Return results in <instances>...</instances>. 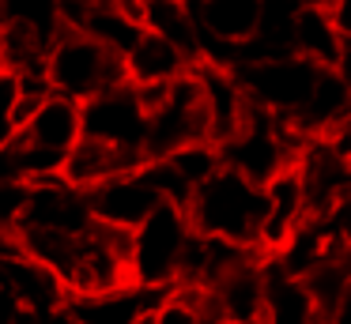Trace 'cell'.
Wrapping results in <instances>:
<instances>
[{
	"mask_svg": "<svg viewBox=\"0 0 351 324\" xmlns=\"http://www.w3.org/2000/svg\"><path fill=\"white\" fill-rule=\"evenodd\" d=\"M0 185H27V173H23V162H19L16 143L0 147Z\"/></svg>",
	"mask_w": 351,
	"mask_h": 324,
	"instance_id": "obj_25",
	"label": "cell"
},
{
	"mask_svg": "<svg viewBox=\"0 0 351 324\" xmlns=\"http://www.w3.org/2000/svg\"><path fill=\"white\" fill-rule=\"evenodd\" d=\"M328 15H332V23L340 27L343 42H351V0H325Z\"/></svg>",
	"mask_w": 351,
	"mask_h": 324,
	"instance_id": "obj_27",
	"label": "cell"
},
{
	"mask_svg": "<svg viewBox=\"0 0 351 324\" xmlns=\"http://www.w3.org/2000/svg\"><path fill=\"white\" fill-rule=\"evenodd\" d=\"M147 121H152L147 95L129 79L84 102V136L114 143L140 158H147Z\"/></svg>",
	"mask_w": 351,
	"mask_h": 324,
	"instance_id": "obj_8",
	"label": "cell"
},
{
	"mask_svg": "<svg viewBox=\"0 0 351 324\" xmlns=\"http://www.w3.org/2000/svg\"><path fill=\"white\" fill-rule=\"evenodd\" d=\"M348 121H351V83L340 75L336 64H325L310 102L302 105V113L291 125L313 140V136H336Z\"/></svg>",
	"mask_w": 351,
	"mask_h": 324,
	"instance_id": "obj_14",
	"label": "cell"
},
{
	"mask_svg": "<svg viewBox=\"0 0 351 324\" xmlns=\"http://www.w3.org/2000/svg\"><path fill=\"white\" fill-rule=\"evenodd\" d=\"M295 53L317 60V64H336L343 53V34L332 23L325 0H306L295 15Z\"/></svg>",
	"mask_w": 351,
	"mask_h": 324,
	"instance_id": "obj_19",
	"label": "cell"
},
{
	"mask_svg": "<svg viewBox=\"0 0 351 324\" xmlns=\"http://www.w3.org/2000/svg\"><path fill=\"white\" fill-rule=\"evenodd\" d=\"M99 223L91 208V192L76 188L64 177L31 181L27 185V203L16 230H53V234H87Z\"/></svg>",
	"mask_w": 351,
	"mask_h": 324,
	"instance_id": "obj_9",
	"label": "cell"
},
{
	"mask_svg": "<svg viewBox=\"0 0 351 324\" xmlns=\"http://www.w3.org/2000/svg\"><path fill=\"white\" fill-rule=\"evenodd\" d=\"M136 324H155V321H152V313H147V316H140V321H136Z\"/></svg>",
	"mask_w": 351,
	"mask_h": 324,
	"instance_id": "obj_30",
	"label": "cell"
},
{
	"mask_svg": "<svg viewBox=\"0 0 351 324\" xmlns=\"http://www.w3.org/2000/svg\"><path fill=\"white\" fill-rule=\"evenodd\" d=\"M84 140V102L69 95H49L27 113L23 132L16 140L19 162H23L27 185L31 181H49L61 177L72 147Z\"/></svg>",
	"mask_w": 351,
	"mask_h": 324,
	"instance_id": "obj_2",
	"label": "cell"
},
{
	"mask_svg": "<svg viewBox=\"0 0 351 324\" xmlns=\"http://www.w3.org/2000/svg\"><path fill=\"white\" fill-rule=\"evenodd\" d=\"M144 95H147V105H152V121H147V162L174 155V151L189 147L197 140H212L204 83H200L197 68L185 72L182 79H174L170 87H155V90H144Z\"/></svg>",
	"mask_w": 351,
	"mask_h": 324,
	"instance_id": "obj_4",
	"label": "cell"
},
{
	"mask_svg": "<svg viewBox=\"0 0 351 324\" xmlns=\"http://www.w3.org/2000/svg\"><path fill=\"white\" fill-rule=\"evenodd\" d=\"M155 324H204V306H200L197 286H174L159 298V306L152 309Z\"/></svg>",
	"mask_w": 351,
	"mask_h": 324,
	"instance_id": "obj_23",
	"label": "cell"
},
{
	"mask_svg": "<svg viewBox=\"0 0 351 324\" xmlns=\"http://www.w3.org/2000/svg\"><path fill=\"white\" fill-rule=\"evenodd\" d=\"M80 27H84L87 34H95L102 45H110L114 53H121V57H129V49L140 42V34H144V23H136L129 12H121L117 4L91 12Z\"/></svg>",
	"mask_w": 351,
	"mask_h": 324,
	"instance_id": "obj_21",
	"label": "cell"
},
{
	"mask_svg": "<svg viewBox=\"0 0 351 324\" xmlns=\"http://www.w3.org/2000/svg\"><path fill=\"white\" fill-rule=\"evenodd\" d=\"M189 219L200 234L223 238L234 245L261 249L265 230V185L245 177L234 166H223L219 173L204 181L189 200Z\"/></svg>",
	"mask_w": 351,
	"mask_h": 324,
	"instance_id": "obj_1",
	"label": "cell"
},
{
	"mask_svg": "<svg viewBox=\"0 0 351 324\" xmlns=\"http://www.w3.org/2000/svg\"><path fill=\"white\" fill-rule=\"evenodd\" d=\"M27 121V95H23V79L16 68L0 64V147L19 140Z\"/></svg>",
	"mask_w": 351,
	"mask_h": 324,
	"instance_id": "obj_22",
	"label": "cell"
},
{
	"mask_svg": "<svg viewBox=\"0 0 351 324\" xmlns=\"http://www.w3.org/2000/svg\"><path fill=\"white\" fill-rule=\"evenodd\" d=\"M8 30H12V23H8V8H4V0H0V53H4V42H8Z\"/></svg>",
	"mask_w": 351,
	"mask_h": 324,
	"instance_id": "obj_29",
	"label": "cell"
},
{
	"mask_svg": "<svg viewBox=\"0 0 351 324\" xmlns=\"http://www.w3.org/2000/svg\"><path fill=\"white\" fill-rule=\"evenodd\" d=\"M61 4H64V15H69V27H80L91 12L110 8V4H117V0H61Z\"/></svg>",
	"mask_w": 351,
	"mask_h": 324,
	"instance_id": "obj_26",
	"label": "cell"
},
{
	"mask_svg": "<svg viewBox=\"0 0 351 324\" xmlns=\"http://www.w3.org/2000/svg\"><path fill=\"white\" fill-rule=\"evenodd\" d=\"M162 203H167V196H162V188L155 185L147 162L91 188L95 219L106 223V226H117V230H136V226L147 223Z\"/></svg>",
	"mask_w": 351,
	"mask_h": 324,
	"instance_id": "obj_11",
	"label": "cell"
},
{
	"mask_svg": "<svg viewBox=\"0 0 351 324\" xmlns=\"http://www.w3.org/2000/svg\"><path fill=\"white\" fill-rule=\"evenodd\" d=\"M268 0H200V30H204V53L200 60L212 64H238V53L253 42L261 30Z\"/></svg>",
	"mask_w": 351,
	"mask_h": 324,
	"instance_id": "obj_10",
	"label": "cell"
},
{
	"mask_svg": "<svg viewBox=\"0 0 351 324\" xmlns=\"http://www.w3.org/2000/svg\"><path fill=\"white\" fill-rule=\"evenodd\" d=\"M200 0H144V30L162 34L167 42L182 45L193 60L200 64V53H204V30H200Z\"/></svg>",
	"mask_w": 351,
	"mask_h": 324,
	"instance_id": "obj_18",
	"label": "cell"
},
{
	"mask_svg": "<svg viewBox=\"0 0 351 324\" xmlns=\"http://www.w3.org/2000/svg\"><path fill=\"white\" fill-rule=\"evenodd\" d=\"M193 238H197V226L189 219V208L162 203L147 223L132 230V279L152 290H174L182 283Z\"/></svg>",
	"mask_w": 351,
	"mask_h": 324,
	"instance_id": "obj_3",
	"label": "cell"
},
{
	"mask_svg": "<svg viewBox=\"0 0 351 324\" xmlns=\"http://www.w3.org/2000/svg\"><path fill=\"white\" fill-rule=\"evenodd\" d=\"M129 283H136L132 279V230L95 223L80 238L72 264L64 271L69 294H102Z\"/></svg>",
	"mask_w": 351,
	"mask_h": 324,
	"instance_id": "obj_7",
	"label": "cell"
},
{
	"mask_svg": "<svg viewBox=\"0 0 351 324\" xmlns=\"http://www.w3.org/2000/svg\"><path fill=\"white\" fill-rule=\"evenodd\" d=\"M46 68H49V83H53L57 95H69L76 102H87V98H95L102 90L129 79L121 53L102 45L84 27H69L49 45Z\"/></svg>",
	"mask_w": 351,
	"mask_h": 324,
	"instance_id": "obj_5",
	"label": "cell"
},
{
	"mask_svg": "<svg viewBox=\"0 0 351 324\" xmlns=\"http://www.w3.org/2000/svg\"><path fill=\"white\" fill-rule=\"evenodd\" d=\"M317 60L302 57V53H287V57H272V60H250L238 64V79H242L250 102H257L261 110L276 113L283 121H295L302 113V105L310 102L313 87L321 75Z\"/></svg>",
	"mask_w": 351,
	"mask_h": 324,
	"instance_id": "obj_6",
	"label": "cell"
},
{
	"mask_svg": "<svg viewBox=\"0 0 351 324\" xmlns=\"http://www.w3.org/2000/svg\"><path fill=\"white\" fill-rule=\"evenodd\" d=\"M193 68H197V60H193L182 45L167 42L162 34H152V30H144L140 42L132 45L129 57H125L129 83H136V87H144V90L170 87V83L182 79L185 72H193Z\"/></svg>",
	"mask_w": 351,
	"mask_h": 324,
	"instance_id": "obj_13",
	"label": "cell"
},
{
	"mask_svg": "<svg viewBox=\"0 0 351 324\" xmlns=\"http://www.w3.org/2000/svg\"><path fill=\"white\" fill-rule=\"evenodd\" d=\"M310 219V200H306V185L298 166L280 170L272 181H265V230H261V249L268 256L280 253L298 226Z\"/></svg>",
	"mask_w": 351,
	"mask_h": 324,
	"instance_id": "obj_12",
	"label": "cell"
},
{
	"mask_svg": "<svg viewBox=\"0 0 351 324\" xmlns=\"http://www.w3.org/2000/svg\"><path fill=\"white\" fill-rule=\"evenodd\" d=\"M27 203V185H0V238H12Z\"/></svg>",
	"mask_w": 351,
	"mask_h": 324,
	"instance_id": "obj_24",
	"label": "cell"
},
{
	"mask_svg": "<svg viewBox=\"0 0 351 324\" xmlns=\"http://www.w3.org/2000/svg\"><path fill=\"white\" fill-rule=\"evenodd\" d=\"M325 324H351V279H348V286H343L340 301L332 306V313H328Z\"/></svg>",
	"mask_w": 351,
	"mask_h": 324,
	"instance_id": "obj_28",
	"label": "cell"
},
{
	"mask_svg": "<svg viewBox=\"0 0 351 324\" xmlns=\"http://www.w3.org/2000/svg\"><path fill=\"white\" fill-rule=\"evenodd\" d=\"M167 290H152V286H117V290L102 294H72V309H76L80 324H136L147 316Z\"/></svg>",
	"mask_w": 351,
	"mask_h": 324,
	"instance_id": "obj_16",
	"label": "cell"
},
{
	"mask_svg": "<svg viewBox=\"0 0 351 324\" xmlns=\"http://www.w3.org/2000/svg\"><path fill=\"white\" fill-rule=\"evenodd\" d=\"M144 162L147 158L132 155V151H121V147H114V143H102V140L84 136V140L72 147L61 177L72 181L76 188H87V192H91L95 185L117 177V173H125V170H136V166H144Z\"/></svg>",
	"mask_w": 351,
	"mask_h": 324,
	"instance_id": "obj_17",
	"label": "cell"
},
{
	"mask_svg": "<svg viewBox=\"0 0 351 324\" xmlns=\"http://www.w3.org/2000/svg\"><path fill=\"white\" fill-rule=\"evenodd\" d=\"M261 324H325L310 283L302 275H291L276 256H268V294Z\"/></svg>",
	"mask_w": 351,
	"mask_h": 324,
	"instance_id": "obj_15",
	"label": "cell"
},
{
	"mask_svg": "<svg viewBox=\"0 0 351 324\" xmlns=\"http://www.w3.org/2000/svg\"><path fill=\"white\" fill-rule=\"evenodd\" d=\"M4 8H8L12 30L46 49L69 30V15H64L61 0H4Z\"/></svg>",
	"mask_w": 351,
	"mask_h": 324,
	"instance_id": "obj_20",
	"label": "cell"
}]
</instances>
